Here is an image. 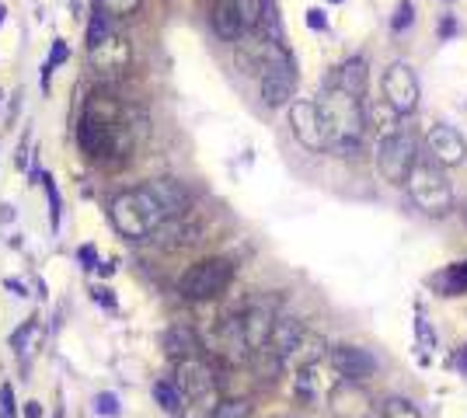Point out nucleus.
I'll return each instance as SVG.
<instances>
[{
  "label": "nucleus",
  "mask_w": 467,
  "mask_h": 418,
  "mask_svg": "<svg viewBox=\"0 0 467 418\" xmlns=\"http://www.w3.org/2000/svg\"><path fill=\"white\" fill-rule=\"evenodd\" d=\"M464 220H467V206H464Z\"/></svg>",
  "instance_id": "44"
},
{
  "label": "nucleus",
  "mask_w": 467,
  "mask_h": 418,
  "mask_svg": "<svg viewBox=\"0 0 467 418\" xmlns=\"http://www.w3.org/2000/svg\"><path fill=\"white\" fill-rule=\"evenodd\" d=\"M66 60H70V46H66L63 39H57L53 49H50V60H46V66H42V84H50V73L57 70L59 63H66Z\"/></svg>",
  "instance_id": "29"
},
{
  "label": "nucleus",
  "mask_w": 467,
  "mask_h": 418,
  "mask_svg": "<svg viewBox=\"0 0 467 418\" xmlns=\"http://www.w3.org/2000/svg\"><path fill=\"white\" fill-rule=\"evenodd\" d=\"M147 188L154 192V199L161 202V209H165V217H168V220L185 217V209H188L192 195H188V188H185L178 179H154V181H147Z\"/></svg>",
  "instance_id": "14"
},
{
  "label": "nucleus",
  "mask_w": 467,
  "mask_h": 418,
  "mask_svg": "<svg viewBox=\"0 0 467 418\" xmlns=\"http://www.w3.org/2000/svg\"><path fill=\"white\" fill-rule=\"evenodd\" d=\"M109 217H112V227L129 240H147L154 231H161L168 224V217H165L161 202L154 199V192L147 188V181L119 192L109 202Z\"/></svg>",
  "instance_id": "2"
},
{
  "label": "nucleus",
  "mask_w": 467,
  "mask_h": 418,
  "mask_svg": "<svg viewBox=\"0 0 467 418\" xmlns=\"http://www.w3.org/2000/svg\"><path fill=\"white\" fill-rule=\"evenodd\" d=\"M234 7H237L241 25H244V32H248V28H262L265 11H269V0H234Z\"/></svg>",
  "instance_id": "23"
},
{
  "label": "nucleus",
  "mask_w": 467,
  "mask_h": 418,
  "mask_svg": "<svg viewBox=\"0 0 467 418\" xmlns=\"http://www.w3.org/2000/svg\"><path fill=\"white\" fill-rule=\"evenodd\" d=\"M328 412L335 418H373L377 405H373V394L359 380H339L328 391Z\"/></svg>",
  "instance_id": "10"
},
{
  "label": "nucleus",
  "mask_w": 467,
  "mask_h": 418,
  "mask_svg": "<svg viewBox=\"0 0 467 418\" xmlns=\"http://www.w3.org/2000/svg\"><path fill=\"white\" fill-rule=\"evenodd\" d=\"M380 418H422V412L415 408V401H409V398H387L380 405Z\"/></svg>",
  "instance_id": "25"
},
{
  "label": "nucleus",
  "mask_w": 467,
  "mask_h": 418,
  "mask_svg": "<svg viewBox=\"0 0 467 418\" xmlns=\"http://www.w3.org/2000/svg\"><path fill=\"white\" fill-rule=\"evenodd\" d=\"M307 28H314V32H328V14H325L321 7H310V11H307Z\"/></svg>",
  "instance_id": "33"
},
{
  "label": "nucleus",
  "mask_w": 467,
  "mask_h": 418,
  "mask_svg": "<svg viewBox=\"0 0 467 418\" xmlns=\"http://www.w3.org/2000/svg\"><path fill=\"white\" fill-rule=\"evenodd\" d=\"M234 272H237V265H234L231 258H203V262H195V265H188L185 272H181V279H178V293L185 300H217L227 286L234 283Z\"/></svg>",
  "instance_id": "5"
},
{
  "label": "nucleus",
  "mask_w": 467,
  "mask_h": 418,
  "mask_svg": "<svg viewBox=\"0 0 467 418\" xmlns=\"http://www.w3.org/2000/svg\"><path fill=\"white\" fill-rule=\"evenodd\" d=\"M14 408H18V405H14V391H11V384H7V387H0V412L11 418L14 415Z\"/></svg>",
  "instance_id": "34"
},
{
  "label": "nucleus",
  "mask_w": 467,
  "mask_h": 418,
  "mask_svg": "<svg viewBox=\"0 0 467 418\" xmlns=\"http://www.w3.org/2000/svg\"><path fill=\"white\" fill-rule=\"evenodd\" d=\"M154 398H157V405H161L165 412H172V415H178L181 405H185L178 384H172V380H157V384H154Z\"/></svg>",
  "instance_id": "24"
},
{
  "label": "nucleus",
  "mask_w": 467,
  "mask_h": 418,
  "mask_svg": "<svg viewBox=\"0 0 467 418\" xmlns=\"http://www.w3.org/2000/svg\"><path fill=\"white\" fill-rule=\"evenodd\" d=\"M258 91H262V102L269 109H283L293 105V95H296V70L287 57L272 60L262 70V80H258Z\"/></svg>",
  "instance_id": "11"
},
{
  "label": "nucleus",
  "mask_w": 467,
  "mask_h": 418,
  "mask_svg": "<svg viewBox=\"0 0 467 418\" xmlns=\"http://www.w3.org/2000/svg\"><path fill=\"white\" fill-rule=\"evenodd\" d=\"M332 87L363 98L366 87H370V66H366V60H363V57H352V60L342 63V66L332 73Z\"/></svg>",
  "instance_id": "16"
},
{
  "label": "nucleus",
  "mask_w": 467,
  "mask_h": 418,
  "mask_svg": "<svg viewBox=\"0 0 467 418\" xmlns=\"http://www.w3.org/2000/svg\"><path fill=\"white\" fill-rule=\"evenodd\" d=\"M122 412V405H119V398L112 391H102V394H95V415L102 418H116Z\"/></svg>",
  "instance_id": "30"
},
{
  "label": "nucleus",
  "mask_w": 467,
  "mask_h": 418,
  "mask_svg": "<svg viewBox=\"0 0 467 418\" xmlns=\"http://www.w3.org/2000/svg\"><path fill=\"white\" fill-rule=\"evenodd\" d=\"M251 415V401L248 398H234V401H220L213 418H248Z\"/></svg>",
  "instance_id": "27"
},
{
  "label": "nucleus",
  "mask_w": 467,
  "mask_h": 418,
  "mask_svg": "<svg viewBox=\"0 0 467 418\" xmlns=\"http://www.w3.org/2000/svg\"><path fill=\"white\" fill-rule=\"evenodd\" d=\"M42 179V188H46V199H50V224H53V231H59V192L53 179L46 175V171H35V181Z\"/></svg>",
  "instance_id": "28"
},
{
  "label": "nucleus",
  "mask_w": 467,
  "mask_h": 418,
  "mask_svg": "<svg viewBox=\"0 0 467 418\" xmlns=\"http://www.w3.org/2000/svg\"><path fill=\"white\" fill-rule=\"evenodd\" d=\"M443 171L447 168H440L425 154H418L409 181H405L409 199L415 202V209L425 213V217H447L454 209V185H450V179Z\"/></svg>",
  "instance_id": "3"
},
{
  "label": "nucleus",
  "mask_w": 467,
  "mask_h": 418,
  "mask_svg": "<svg viewBox=\"0 0 467 418\" xmlns=\"http://www.w3.org/2000/svg\"><path fill=\"white\" fill-rule=\"evenodd\" d=\"M422 154H425L433 164H440V168H461L467 161L464 133L454 129V125H447V122H436V125L425 133V140H422Z\"/></svg>",
  "instance_id": "8"
},
{
  "label": "nucleus",
  "mask_w": 467,
  "mask_h": 418,
  "mask_svg": "<svg viewBox=\"0 0 467 418\" xmlns=\"http://www.w3.org/2000/svg\"><path fill=\"white\" fill-rule=\"evenodd\" d=\"M411 21H415V7H411V0H402L398 11H394V18H391V28L394 32H405Z\"/></svg>",
  "instance_id": "32"
},
{
  "label": "nucleus",
  "mask_w": 467,
  "mask_h": 418,
  "mask_svg": "<svg viewBox=\"0 0 467 418\" xmlns=\"http://www.w3.org/2000/svg\"><path fill=\"white\" fill-rule=\"evenodd\" d=\"M380 87H384V102L405 119L411 116L415 109H418V98H422V87H418V77H415V70H411V63L405 60H394L387 70H384V80H380Z\"/></svg>",
  "instance_id": "7"
},
{
  "label": "nucleus",
  "mask_w": 467,
  "mask_h": 418,
  "mask_svg": "<svg viewBox=\"0 0 467 418\" xmlns=\"http://www.w3.org/2000/svg\"><path fill=\"white\" fill-rule=\"evenodd\" d=\"M325 356H332V353H328V342H325L321 335H314V331H303V338L296 342V349L287 356V366H293V369H307V366H318Z\"/></svg>",
  "instance_id": "17"
},
{
  "label": "nucleus",
  "mask_w": 467,
  "mask_h": 418,
  "mask_svg": "<svg viewBox=\"0 0 467 418\" xmlns=\"http://www.w3.org/2000/svg\"><path fill=\"white\" fill-rule=\"evenodd\" d=\"M418 161V140L409 125H398L394 133L380 136L377 143V175L387 185H405Z\"/></svg>",
  "instance_id": "6"
},
{
  "label": "nucleus",
  "mask_w": 467,
  "mask_h": 418,
  "mask_svg": "<svg viewBox=\"0 0 467 418\" xmlns=\"http://www.w3.org/2000/svg\"><path fill=\"white\" fill-rule=\"evenodd\" d=\"M328 4H342V0H328Z\"/></svg>",
  "instance_id": "43"
},
{
  "label": "nucleus",
  "mask_w": 467,
  "mask_h": 418,
  "mask_svg": "<svg viewBox=\"0 0 467 418\" xmlns=\"http://www.w3.org/2000/svg\"><path fill=\"white\" fill-rule=\"evenodd\" d=\"M454 28H457V25H454V18H443V35H447V39L454 35Z\"/></svg>",
  "instance_id": "40"
},
{
  "label": "nucleus",
  "mask_w": 467,
  "mask_h": 418,
  "mask_svg": "<svg viewBox=\"0 0 467 418\" xmlns=\"http://www.w3.org/2000/svg\"><path fill=\"white\" fill-rule=\"evenodd\" d=\"M321 109V122L328 133V147L339 157H359L363 154V133H366V109L363 98L346 95L339 87H325V95L318 98Z\"/></svg>",
  "instance_id": "1"
},
{
  "label": "nucleus",
  "mask_w": 467,
  "mask_h": 418,
  "mask_svg": "<svg viewBox=\"0 0 467 418\" xmlns=\"http://www.w3.org/2000/svg\"><path fill=\"white\" fill-rule=\"evenodd\" d=\"M25 418H42V405L39 401H28L25 405Z\"/></svg>",
  "instance_id": "38"
},
{
  "label": "nucleus",
  "mask_w": 467,
  "mask_h": 418,
  "mask_svg": "<svg viewBox=\"0 0 467 418\" xmlns=\"http://www.w3.org/2000/svg\"><path fill=\"white\" fill-rule=\"evenodd\" d=\"M4 286H7L11 293H18V297H25V283H21V279H4Z\"/></svg>",
  "instance_id": "36"
},
{
  "label": "nucleus",
  "mask_w": 467,
  "mask_h": 418,
  "mask_svg": "<svg viewBox=\"0 0 467 418\" xmlns=\"http://www.w3.org/2000/svg\"><path fill=\"white\" fill-rule=\"evenodd\" d=\"M165 349L172 353V356L181 362V359H192V356H199V338H195V331L192 328H172L168 335H165Z\"/></svg>",
  "instance_id": "21"
},
{
  "label": "nucleus",
  "mask_w": 467,
  "mask_h": 418,
  "mask_svg": "<svg viewBox=\"0 0 467 418\" xmlns=\"http://www.w3.org/2000/svg\"><path fill=\"white\" fill-rule=\"evenodd\" d=\"M140 4H143V0H98V7H102L105 14H119V18L136 14V11H140Z\"/></svg>",
  "instance_id": "31"
},
{
  "label": "nucleus",
  "mask_w": 467,
  "mask_h": 418,
  "mask_svg": "<svg viewBox=\"0 0 467 418\" xmlns=\"http://www.w3.org/2000/svg\"><path fill=\"white\" fill-rule=\"evenodd\" d=\"M418 338H422L425 349H436V335H433V328H429L425 321H418Z\"/></svg>",
  "instance_id": "35"
},
{
  "label": "nucleus",
  "mask_w": 467,
  "mask_h": 418,
  "mask_svg": "<svg viewBox=\"0 0 467 418\" xmlns=\"http://www.w3.org/2000/svg\"><path fill=\"white\" fill-rule=\"evenodd\" d=\"M119 105H102V102H91L88 112L77 122V143L88 157L95 161H105L109 154L119 150Z\"/></svg>",
  "instance_id": "4"
},
{
  "label": "nucleus",
  "mask_w": 467,
  "mask_h": 418,
  "mask_svg": "<svg viewBox=\"0 0 467 418\" xmlns=\"http://www.w3.org/2000/svg\"><path fill=\"white\" fill-rule=\"evenodd\" d=\"M91 297H95V300H102V303H105V307H116V300L109 297V290H105V286H98V290H95V293H91Z\"/></svg>",
  "instance_id": "37"
},
{
  "label": "nucleus",
  "mask_w": 467,
  "mask_h": 418,
  "mask_svg": "<svg viewBox=\"0 0 467 418\" xmlns=\"http://www.w3.org/2000/svg\"><path fill=\"white\" fill-rule=\"evenodd\" d=\"M210 25H213V32H217L224 42H237V39L244 35V25H241V14H237L234 0H217V4H213Z\"/></svg>",
  "instance_id": "18"
},
{
  "label": "nucleus",
  "mask_w": 467,
  "mask_h": 418,
  "mask_svg": "<svg viewBox=\"0 0 467 418\" xmlns=\"http://www.w3.org/2000/svg\"><path fill=\"white\" fill-rule=\"evenodd\" d=\"M290 129L293 136H296V143L307 147V150H314V154L328 147V133H325V122H321V109L310 98H296L290 105Z\"/></svg>",
  "instance_id": "9"
},
{
  "label": "nucleus",
  "mask_w": 467,
  "mask_h": 418,
  "mask_svg": "<svg viewBox=\"0 0 467 418\" xmlns=\"http://www.w3.org/2000/svg\"><path fill=\"white\" fill-rule=\"evenodd\" d=\"M272 328H276V310L269 303H255L241 314V331H244V342L251 353L265 349L269 338H272Z\"/></svg>",
  "instance_id": "13"
},
{
  "label": "nucleus",
  "mask_w": 467,
  "mask_h": 418,
  "mask_svg": "<svg viewBox=\"0 0 467 418\" xmlns=\"http://www.w3.org/2000/svg\"><path fill=\"white\" fill-rule=\"evenodd\" d=\"M457 366H461V373L467 376V349H461V353H457Z\"/></svg>",
  "instance_id": "41"
},
{
  "label": "nucleus",
  "mask_w": 467,
  "mask_h": 418,
  "mask_svg": "<svg viewBox=\"0 0 467 418\" xmlns=\"http://www.w3.org/2000/svg\"><path fill=\"white\" fill-rule=\"evenodd\" d=\"M303 338V324L296 321V317H276V328H272V338H269V349L276 353V356H290L293 349H296V342Z\"/></svg>",
  "instance_id": "19"
},
{
  "label": "nucleus",
  "mask_w": 467,
  "mask_h": 418,
  "mask_svg": "<svg viewBox=\"0 0 467 418\" xmlns=\"http://www.w3.org/2000/svg\"><path fill=\"white\" fill-rule=\"evenodd\" d=\"M39 342H42V331H39V321L32 317V321H25L14 335H11V349L18 353L21 359H28L35 349H39Z\"/></svg>",
  "instance_id": "22"
},
{
  "label": "nucleus",
  "mask_w": 467,
  "mask_h": 418,
  "mask_svg": "<svg viewBox=\"0 0 467 418\" xmlns=\"http://www.w3.org/2000/svg\"><path fill=\"white\" fill-rule=\"evenodd\" d=\"M4 14H7V11H4V4H0V25H4Z\"/></svg>",
  "instance_id": "42"
},
{
  "label": "nucleus",
  "mask_w": 467,
  "mask_h": 418,
  "mask_svg": "<svg viewBox=\"0 0 467 418\" xmlns=\"http://www.w3.org/2000/svg\"><path fill=\"white\" fill-rule=\"evenodd\" d=\"M80 258H84L88 265H95V258H98V251H95L91 244H84V247H80Z\"/></svg>",
  "instance_id": "39"
},
{
  "label": "nucleus",
  "mask_w": 467,
  "mask_h": 418,
  "mask_svg": "<svg viewBox=\"0 0 467 418\" xmlns=\"http://www.w3.org/2000/svg\"><path fill=\"white\" fill-rule=\"evenodd\" d=\"M109 35H112V28H109V14L98 7V14H95V18H91V25H88V49H91V46H98L102 39H109Z\"/></svg>",
  "instance_id": "26"
},
{
  "label": "nucleus",
  "mask_w": 467,
  "mask_h": 418,
  "mask_svg": "<svg viewBox=\"0 0 467 418\" xmlns=\"http://www.w3.org/2000/svg\"><path fill=\"white\" fill-rule=\"evenodd\" d=\"M429 283L436 286L440 297H461V293H467V262H457V265L443 269V272L433 276Z\"/></svg>",
  "instance_id": "20"
},
{
  "label": "nucleus",
  "mask_w": 467,
  "mask_h": 418,
  "mask_svg": "<svg viewBox=\"0 0 467 418\" xmlns=\"http://www.w3.org/2000/svg\"><path fill=\"white\" fill-rule=\"evenodd\" d=\"M332 366L346 376V380H370L373 373H377V356L370 353V349H363V346H335L332 349Z\"/></svg>",
  "instance_id": "12"
},
{
  "label": "nucleus",
  "mask_w": 467,
  "mask_h": 418,
  "mask_svg": "<svg viewBox=\"0 0 467 418\" xmlns=\"http://www.w3.org/2000/svg\"><path fill=\"white\" fill-rule=\"evenodd\" d=\"M88 57H91V66H95V70H109V73H116V70H122V66L129 63V42L112 32L109 39H102L98 46H91Z\"/></svg>",
  "instance_id": "15"
}]
</instances>
